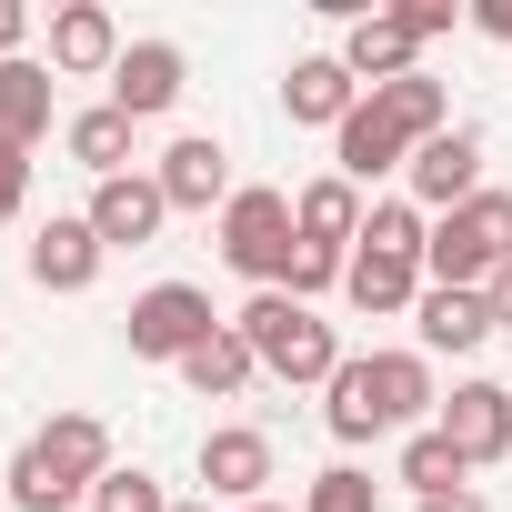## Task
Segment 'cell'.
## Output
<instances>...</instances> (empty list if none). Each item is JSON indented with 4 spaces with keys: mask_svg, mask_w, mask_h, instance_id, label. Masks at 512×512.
<instances>
[{
    "mask_svg": "<svg viewBox=\"0 0 512 512\" xmlns=\"http://www.w3.org/2000/svg\"><path fill=\"white\" fill-rule=\"evenodd\" d=\"M402 21H412V41H442L462 11H452V0H402Z\"/></svg>",
    "mask_w": 512,
    "mask_h": 512,
    "instance_id": "cell-29",
    "label": "cell"
},
{
    "mask_svg": "<svg viewBox=\"0 0 512 512\" xmlns=\"http://www.w3.org/2000/svg\"><path fill=\"white\" fill-rule=\"evenodd\" d=\"M342 71H352L362 91H382V81H412V71H422V41H412V21H402V11H352V31H342Z\"/></svg>",
    "mask_w": 512,
    "mask_h": 512,
    "instance_id": "cell-14",
    "label": "cell"
},
{
    "mask_svg": "<svg viewBox=\"0 0 512 512\" xmlns=\"http://www.w3.org/2000/svg\"><path fill=\"white\" fill-rule=\"evenodd\" d=\"M21 201H31V151H11V141H0V231L21 221Z\"/></svg>",
    "mask_w": 512,
    "mask_h": 512,
    "instance_id": "cell-28",
    "label": "cell"
},
{
    "mask_svg": "<svg viewBox=\"0 0 512 512\" xmlns=\"http://www.w3.org/2000/svg\"><path fill=\"white\" fill-rule=\"evenodd\" d=\"M101 231H91V211H51L41 231H31V251H21V272L41 282V292H91L101 282Z\"/></svg>",
    "mask_w": 512,
    "mask_h": 512,
    "instance_id": "cell-11",
    "label": "cell"
},
{
    "mask_svg": "<svg viewBox=\"0 0 512 512\" xmlns=\"http://www.w3.org/2000/svg\"><path fill=\"white\" fill-rule=\"evenodd\" d=\"M412 352L432 362V352H482L492 342V302L482 292H442V282H422V302H412Z\"/></svg>",
    "mask_w": 512,
    "mask_h": 512,
    "instance_id": "cell-19",
    "label": "cell"
},
{
    "mask_svg": "<svg viewBox=\"0 0 512 512\" xmlns=\"http://www.w3.org/2000/svg\"><path fill=\"white\" fill-rule=\"evenodd\" d=\"M231 332L251 342V362H262L272 382H292V392H332V372L352 362L342 332H332L312 302H292V292H251V302L231 312Z\"/></svg>",
    "mask_w": 512,
    "mask_h": 512,
    "instance_id": "cell-4",
    "label": "cell"
},
{
    "mask_svg": "<svg viewBox=\"0 0 512 512\" xmlns=\"http://www.w3.org/2000/svg\"><path fill=\"white\" fill-rule=\"evenodd\" d=\"M502 262H512V191H482V201L442 211L432 241H422V282H442V292H482Z\"/></svg>",
    "mask_w": 512,
    "mask_h": 512,
    "instance_id": "cell-6",
    "label": "cell"
},
{
    "mask_svg": "<svg viewBox=\"0 0 512 512\" xmlns=\"http://www.w3.org/2000/svg\"><path fill=\"white\" fill-rule=\"evenodd\" d=\"M282 111L312 121V131H342V121L362 111V81L342 71V51H302V61L282 71Z\"/></svg>",
    "mask_w": 512,
    "mask_h": 512,
    "instance_id": "cell-17",
    "label": "cell"
},
{
    "mask_svg": "<svg viewBox=\"0 0 512 512\" xmlns=\"http://www.w3.org/2000/svg\"><path fill=\"white\" fill-rule=\"evenodd\" d=\"M171 512H221V502H171Z\"/></svg>",
    "mask_w": 512,
    "mask_h": 512,
    "instance_id": "cell-35",
    "label": "cell"
},
{
    "mask_svg": "<svg viewBox=\"0 0 512 512\" xmlns=\"http://www.w3.org/2000/svg\"><path fill=\"white\" fill-rule=\"evenodd\" d=\"M181 91H191V61H181V41H131V51H121V71H111V101H121L131 121H161Z\"/></svg>",
    "mask_w": 512,
    "mask_h": 512,
    "instance_id": "cell-16",
    "label": "cell"
},
{
    "mask_svg": "<svg viewBox=\"0 0 512 512\" xmlns=\"http://www.w3.org/2000/svg\"><path fill=\"white\" fill-rule=\"evenodd\" d=\"M482 302H492V332H512V262H502V272L482 282Z\"/></svg>",
    "mask_w": 512,
    "mask_h": 512,
    "instance_id": "cell-31",
    "label": "cell"
},
{
    "mask_svg": "<svg viewBox=\"0 0 512 512\" xmlns=\"http://www.w3.org/2000/svg\"><path fill=\"white\" fill-rule=\"evenodd\" d=\"M241 512H292V502H241Z\"/></svg>",
    "mask_w": 512,
    "mask_h": 512,
    "instance_id": "cell-34",
    "label": "cell"
},
{
    "mask_svg": "<svg viewBox=\"0 0 512 512\" xmlns=\"http://www.w3.org/2000/svg\"><path fill=\"white\" fill-rule=\"evenodd\" d=\"M392 482H402L412 502H442V492H462V482H472V462H462L442 432H402V462H392Z\"/></svg>",
    "mask_w": 512,
    "mask_h": 512,
    "instance_id": "cell-24",
    "label": "cell"
},
{
    "mask_svg": "<svg viewBox=\"0 0 512 512\" xmlns=\"http://www.w3.org/2000/svg\"><path fill=\"white\" fill-rule=\"evenodd\" d=\"M21 41H31V11H21V0H0V61H21Z\"/></svg>",
    "mask_w": 512,
    "mask_h": 512,
    "instance_id": "cell-30",
    "label": "cell"
},
{
    "mask_svg": "<svg viewBox=\"0 0 512 512\" xmlns=\"http://www.w3.org/2000/svg\"><path fill=\"white\" fill-rule=\"evenodd\" d=\"M211 332H221V322H211V292H191V282H151V292L131 302V322H121L131 362H171V372H181Z\"/></svg>",
    "mask_w": 512,
    "mask_h": 512,
    "instance_id": "cell-7",
    "label": "cell"
},
{
    "mask_svg": "<svg viewBox=\"0 0 512 512\" xmlns=\"http://www.w3.org/2000/svg\"><path fill=\"white\" fill-rule=\"evenodd\" d=\"M151 181H161V201H171V211H221V201L241 191V181H231V151H221L211 131H181V141L151 161Z\"/></svg>",
    "mask_w": 512,
    "mask_h": 512,
    "instance_id": "cell-13",
    "label": "cell"
},
{
    "mask_svg": "<svg viewBox=\"0 0 512 512\" xmlns=\"http://www.w3.org/2000/svg\"><path fill=\"white\" fill-rule=\"evenodd\" d=\"M412 512H492V502H482V492L462 482V492H442V502H412Z\"/></svg>",
    "mask_w": 512,
    "mask_h": 512,
    "instance_id": "cell-33",
    "label": "cell"
},
{
    "mask_svg": "<svg viewBox=\"0 0 512 512\" xmlns=\"http://www.w3.org/2000/svg\"><path fill=\"white\" fill-rule=\"evenodd\" d=\"M91 512H171V492H161L141 462H111V472H101V492H91Z\"/></svg>",
    "mask_w": 512,
    "mask_h": 512,
    "instance_id": "cell-27",
    "label": "cell"
},
{
    "mask_svg": "<svg viewBox=\"0 0 512 512\" xmlns=\"http://www.w3.org/2000/svg\"><path fill=\"white\" fill-rule=\"evenodd\" d=\"M492 181H482V131L472 121H452V131H432L422 151H412V171H402V201L422 211V221H442V211H462V201H482Z\"/></svg>",
    "mask_w": 512,
    "mask_h": 512,
    "instance_id": "cell-8",
    "label": "cell"
},
{
    "mask_svg": "<svg viewBox=\"0 0 512 512\" xmlns=\"http://www.w3.org/2000/svg\"><path fill=\"white\" fill-rule=\"evenodd\" d=\"M201 502H272V432L262 422H211L201 432Z\"/></svg>",
    "mask_w": 512,
    "mask_h": 512,
    "instance_id": "cell-9",
    "label": "cell"
},
{
    "mask_svg": "<svg viewBox=\"0 0 512 512\" xmlns=\"http://www.w3.org/2000/svg\"><path fill=\"white\" fill-rule=\"evenodd\" d=\"M442 392L422 352H352L322 392V432L332 442H382V432H432Z\"/></svg>",
    "mask_w": 512,
    "mask_h": 512,
    "instance_id": "cell-2",
    "label": "cell"
},
{
    "mask_svg": "<svg viewBox=\"0 0 512 512\" xmlns=\"http://www.w3.org/2000/svg\"><path fill=\"white\" fill-rule=\"evenodd\" d=\"M121 21L101 11V0H61V11H51V71L61 81H111L121 71Z\"/></svg>",
    "mask_w": 512,
    "mask_h": 512,
    "instance_id": "cell-12",
    "label": "cell"
},
{
    "mask_svg": "<svg viewBox=\"0 0 512 512\" xmlns=\"http://www.w3.org/2000/svg\"><path fill=\"white\" fill-rule=\"evenodd\" d=\"M161 221H171V201H161L151 171L91 181V231H101V251H141V241H161Z\"/></svg>",
    "mask_w": 512,
    "mask_h": 512,
    "instance_id": "cell-15",
    "label": "cell"
},
{
    "mask_svg": "<svg viewBox=\"0 0 512 512\" xmlns=\"http://www.w3.org/2000/svg\"><path fill=\"white\" fill-rule=\"evenodd\" d=\"M302 512H382V482H372L362 462H332V472L302 482Z\"/></svg>",
    "mask_w": 512,
    "mask_h": 512,
    "instance_id": "cell-25",
    "label": "cell"
},
{
    "mask_svg": "<svg viewBox=\"0 0 512 512\" xmlns=\"http://www.w3.org/2000/svg\"><path fill=\"white\" fill-rule=\"evenodd\" d=\"M0 512H11V492H0Z\"/></svg>",
    "mask_w": 512,
    "mask_h": 512,
    "instance_id": "cell-36",
    "label": "cell"
},
{
    "mask_svg": "<svg viewBox=\"0 0 512 512\" xmlns=\"http://www.w3.org/2000/svg\"><path fill=\"white\" fill-rule=\"evenodd\" d=\"M422 241H432V221H422L412 201H372V221H362V251H402V262H422Z\"/></svg>",
    "mask_w": 512,
    "mask_h": 512,
    "instance_id": "cell-26",
    "label": "cell"
},
{
    "mask_svg": "<svg viewBox=\"0 0 512 512\" xmlns=\"http://www.w3.org/2000/svg\"><path fill=\"white\" fill-rule=\"evenodd\" d=\"M51 121H61V101H51V61H0V141L11 151H41L51 141Z\"/></svg>",
    "mask_w": 512,
    "mask_h": 512,
    "instance_id": "cell-20",
    "label": "cell"
},
{
    "mask_svg": "<svg viewBox=\"0 0 512 512\" xmlns=\"http://www.w3.org/2000/svg\"><path fill=\"white\" fill-rule=\"evenodd\" d=\"M432 432L482 472V462H502L512 452V382H452L442 392V412H432Z\"/></svg>",
    "mask_w": 512,
    "mask_h": 512,
    "instance_id": "cell-10",
    "label": "cell"
},
{
    "mask_svg": "<svg viewBox=\"0 0 512 512\" xmlns=\"http://www.w3.org/2000/svg\"><path fill=\"white\" fill-rule=\"evenodd\" d=\"M181 382H191L201 402H241L251 382H262V362H251V342H241V332L221 322V332H211V342H201V352L181 362Z\"/></svg>",
    "mask_w": 512,
    "mask_h": 512,
    "instance_id": "cell-23",
    "label": "cell"
},
{
    "mask_svg": "<svg viewBox=\"0 0 512 512\" xmlns=\"http://www.w3.org/2000/svg\"><path fill=\"white\" fill-rule=\"evenodd\" d=\"M432 131H452V81H432V71L382 81V91H362V111L332 131V171H342L352 191H372L382 171H412V151H422Z\"/></svg>",
    "mask_w": 512,
    "mask_h": 512,
    "instance_id": "cell-1",
    "label": "cell"
},
{
    "mask_svg": "<svg viewBox=\"0 0 512 512\" xmlns=\"http://www.w3.org/2000/svg\"><path fill=\"white\" fill-rule=\"evenodd\" d=\"M292 221H302V251H362L372 201H362L342 171H322V181H302V191H292Z\"/></svg>",
    "mask_w": 512,
    "mask_h": 512,
    "instance_id": "cell-18",
    "label": "cell"
},
{
    "mask_svg": "<svg viewBox=\"0 0 512 512\" xmlns=\"http://www.w3.org/2000/svg\"><path fill=\"white\" fill-rule=\"evenodd\" d=\"M342 302H352V312H372V322H392V312H412V302H422V262H402V251H352Z\"/></svg>",
    "mask_w": 512,
    "mask_h": 512,
    "instance_id": "cell-22",
    "label": "cell"
},
{
    "mask_svg": "<svg viewBox=\"0 0 512 512\" xmlns=\"http://www.w3.org/2000/svg\"><path fill=\"white\" fill-rule=\"evenodd\" d=\"M472 31H492V41H512V0H482V11H472Z\"/></svg>",
    "mask_w": 512,
    "mask_h": 512,
    "instance_id": "cell-32",
    "label": "cell"
},
{
    "mask_svg": "<svg viewBox=\"0 0 512 512\" xmlns=\"http://www.w3.org/2000/svg\"><path fill=\"white\" fill-rule=\"evenodd\" d=\"M131 131H141V121H131L121 101H91V111L61 121V151H71L91 181H121V171H131Z\"/></svg>",
    "mask_w": 512,
    "mask_h": 512,
    "instance_id": "cell-21",
    "label": "cell"
},
{
    "mask_svg": "<svg viewBox=\"0 0 512 512\" xmlns=\"http://www.w3.org/2000/svg\"><path fill=\"white\" fill-rule=\"evenodd\" d=\"M221 262H231L251 292H292V262H302L292 191H272V181H241V191L221 201Z\"/></svg>",
    "mask_w": 512,
    "mask_h": 512,
    "instance_id": "cell-5",
    "label": "cell"
},
{
    "mask_svg": "<svg viewBox=\"0 0 512 512\" xmlns=\"http://www.w3.org/2000/svg\"><path fill=\"white\" fill-rule=\"evenodd\" d=\"M101 472H111V422H101V412H51V422L11 452L0 492H11V512H71V502L101 492Z\"/></svg>",
    "mask_w": 512,
    "mask_h": 512,
    "instance_id": "cell-3",
    "label": "cell"
}]
</instances>
